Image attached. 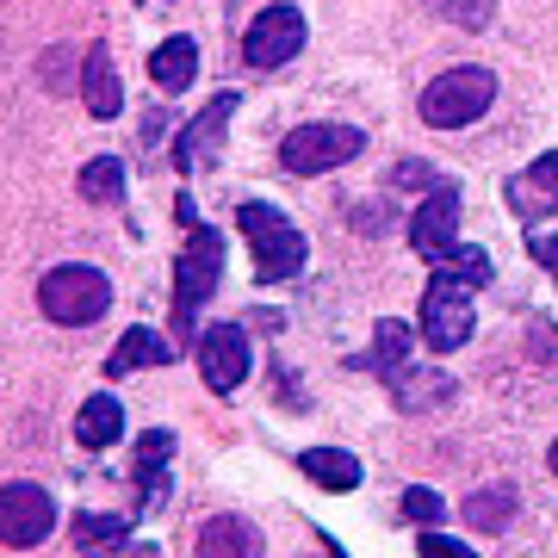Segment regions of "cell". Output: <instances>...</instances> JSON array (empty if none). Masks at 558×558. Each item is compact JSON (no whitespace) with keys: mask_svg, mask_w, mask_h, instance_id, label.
I'll return each instance as SVG.
<instances>
[{"mask_svg":"<svg viewBox=\"0 0 558 558\" xmlns=\"http://www.w3.org/2000/svg\"><path fill=\"white\" fill-rule=\"evenodd\" d=\"M236 230L248 236V248H255V279H267V286H279V279H292L304 267V255H311V242H304V230L279 205L267 199H248L236 205Z\"/></svg>","mask_w":558,"mask_h":558,"instance_id":"6da1fadb","label":"cell"},{"mask_svg":"<svg viewBox=\"0 0 558 558\" xmlns=\"http://www.w3.org/2000/svg\"><path fill=\"white\" fill-rule=\"evenodd\" d=\"M497 100V69H484V62H459L447 75H435L422 87V124H435V131H465V124H478Z\"/></svg>","mask_w":558,"mask_h":558,"instance_id":"7a4b0ae2","label":"cell"},{"mask_svg":"<svg viewBox=\"0 0 558 558\" xmlns=\"http://www.w3.org/2000/svg\"><path fill=\"white\" fill-rule=\"evenodd\" d=\"M106 304H112V286H106L100 267H87V260H69V267H50L38 279V311L62 329H87V323L106 317Z\"/></svg>","mask_w":558,"mask_h":558,"instance_id":"3957f363","label":"cell"},{"mask_svg":"<svg viewBox=\"0 0 558 558\" xmlns=\"http://www.w3.org/2000/svg\"><path fill=\"white\" fill-rule=\"evenodd\" d=\"M218 279H223V236L205 230V223H193L186 230V248L174 260V329L180 336H193L205 299L218 292Z\"/></svg>","mask_w":558,"mask_h":558,"instance_id":"277c9868","label":"cell"},{"mask_svg":"<svg viewBox=\"0 0 558 558\" xmlns=\"http://www.w3.org/2000/svg\"><path fill=\"white\" fill-rule=\"evenodd\" d=\"M472 292H478V286H465L453 267H440V274L428 279V292H422V341H428L435 354H453V348L472 341V329H478Z\"/></svg>","mask_w":558,"mask_h":558,"instance_id":"5b68a950","label":"cell"},{"mask_svg":"<svg viewBox=\"0 0 558 558\" xmlns=\"http://www.w3.org/2000/svg\"><path fill=\"white\" fill-rule=\"evenodd\" d=\"M366 149V131L360 124H299L279 137V168L286 174H329L341 161H354Z\"/></svg>","mask_w":558,"mask_h":558,"instance_id":"8992f818","label":"cell"},{"mask_svg":"<svg viewBox=\"0 0 558 558\" xmlns=\"http://www.w3.org/2000/svg\"><path fill=\"white\" fill-rule=\"evenodd\" d=\"M304 50V13L299 7H260L255 20H248V32H242V62L248 69H286V62Z\"/></svg>","mask_w":558,"mask_h":558,"instance_id":"52a82bcc","label":"cell"},{"mask_svg":"<svg viewBox=\"0 0 558 558\" xmlns=\"http://www.w3.org/2000/svg\"><path fill=\"white\" fill-rule=\"evenodd\" d=\"M193 354H199V379L218 391V398H230L242 379H248V366H255V354H248V336H242V323H211L199 341H193Z\"/></svg>","mask_w":558,"mask_h":558,"instance_id":"ba28073f","label":"cell"},{"mask_svg":"<svg viewBox=\"0 0 558 558\" xmlns=\"http://www.w3.org/2000/svg\"><path fill=\"white\" fill-rule=\"evenodd\" d=\"M50 527H57V502H50V490L44 484H7V497H0V534H7V546L13 553H25V546H38V539H50Z\"/></svg>","mask_w":558,"mask_h":558,"instance_id":"9c48e42d","label":"cell"},{"mask_svg":"<svg viewBox=\"0 0 558 558\" xmlns=\"http://www.w3.org/2000/svg\"><path fill=\"white\" fill-rule=\"evenodd\" d=\"M410 248L422 260H447L459 248V186H440L422 199V211L410 218Z\"/></svg>","mask_w":558,"mask_h":558,"instance_id":"30bf717a","label":"cell"},{"mask_svg":"<svg viewBox=\"0 0 558 558\" xmlns=\"http://www.w3.org/2000/svg\"><path fill=\"white\" fill-rule=\"evenodd\" d=\"M230 112H236V94H218L199 119H186V131L174 137V168H180V174H193V168H199V156H218Z\"/></svg>","mask_w":558,"mask_h":558,"instance_id":"8fae6325","label":"cell"},{"mask_svg":"<svg viewBox=\"0 0 558 558\" xmlns=\"http://www.w3.org/2000/svg\"><path fill=\"white\" fill-rule=\"evenodd\" d=\"M193 553L199 558H260L267 539H260V527L248 515H211L199 527V539H193Z\"/></svg>","mask_w":558,"mask_h":558,"instance_id":"7c38bea8","label":"cell"},{"mask_svg":"<svg viewBox=\"0 0 558 558\" xmlns=\"http://www.w3.org/2000/svg\"><path fill=\"white\" fill-rule=\"evenodd\" d=\"M81 100H87L94 119H119L124 112V87H119V69H112V50L106 44H94L87 62H81Z\"/></svg>","mask_w":558,"mask_h":558,"instance_id":"4fadbf2b","label":"cell"},{"mask_svg":"<svg viewBox=\"0 0 558 558\" xmlns=\"http://www.w3.org/2000/svg\"><path fill=\"white\" fill-rule=\"evenodd\" d=\"M193 75H199V44L193 38H168L149 50V87L156 94H186Z\"/></svg>","mask_w":558,"mask_h":558,"instance_id":"5bb4252c","label":"cell"},{"mask_svg":"<svg viewBox=\"0 0 558 558\" xmlns=\"http://www.w3.org/2000/svg\"><path fill=\"white\" fill-rule=\"evenodd\" d=\"M299 472L311 484H323V490H360V478H366V465L354 453H341V447H304Z\"/></svg>","mask_w":558,"mask_h":558,"instance_id":"9a60e30c","label":"cell"},{"mask_svg":"<svg viewBox=\"0 0 558 558\" xmlns=\"http://www.w3.org/2000/svg\"><path fill=\"white\" fill-rule=\"evenodd\" d=\"M161 360H174V348L156 336V329H124L119 336V348H112V360H106V373L112 379H131V373H143V366H161Z\"/></svg>","mask_w":558,"mask_h":558,"instance_id":"2e32d148","label":"cell"},{"mask_svg":"<svg viewBox=\"0 0 558 558\" xmlns=\"http://www.w3.org/2000/svg\"><path fill=\"white\" fill-rule=\"evenodd\" d=\"M75 440L81 447H112V440H124V403L112 398V391H100V398H87L81 403V416H75Z\"/></svg>","mask_w":558,"mask_h":558,"instance_id":"e0dca14e","label":"cell"},{"mask_svg":"<svg viewBox=\"0 0 558 558\" xmlns=\"http://www.w3.org/2000/svg\"><path fill=\"white\" fill-rule=\"evenodd\" d=\"M509 199L521 205V218H539V205H558V149H546L521 180H509Z\"/></svg>","mask_w":558,"mask_h":558,"instance_id":"ac0fdd59","label":"cell"},{"mask_svg":"<svg viewBox=\"0 0 558 558\" xmlns=\"http://www.w3.org/2000/svg\"><path fill=\"white\" fill-rule=\"evenodd\" d=\"M459 515L472 521L478 534H502V527L515 521V490H509V484H490V490H478V497H465Z\"/></svg>","mask_w":558,"mask_h":558,"instance_id":"d6986e66","label":"cell"},{"mask_svg":"<svg viewBox=\"0 0 558 558\" xmlns=\"http://www.w3.org/2000/svg\"><path fill=\"white\" fill-rule=\"evenodd\" d=\"M366 366H373V373H379L385 385H391V379L403 373V366H410V329H403L398 317H385V323H379V341H373Z\"/></svg>","mask_w":558,"mask_h":558,"instance_id":"ffe728a7","label":"cell"},{"mask_svg":"<svg viewBox=\"0 0 558 558\" xmlns=\"http://www.w3.org/2000/svg\"><path fill=\"white\" fill-rule=\"evenodd\" d=\"M403 410H428V403H447L453 398V379H440V373H422V366H403L398 379H391Z\"/></svg>","mask_w":558,"mask_h":558,"instance_id":"44dd1931","label":"cell"},{"mask_svg":"<svg viewBox=\"0 0 558 558\" xmlns=\"http://www.w3.org/2000/svg\"><path fill=\"white\" fill-rule=\"evenodd\" d=\"M81 199L119 205V199H124V161H112V156H94V161H87V168H81Z\"/></svg>","mask_w":558,"mask_h":558,"instance_id":"7402d4cb","label":"cell"},{"mask_svg":"<svg viewBox=\"0 0 558 558\" xmlns=\"http://www.w3.org/2000/svg\"><path fill=\"white\" fill-rule=\"evenodd\" d=\"M119 539H131V515H75L81 553H100V546H119Z\"/></svg>","mask_w":558,"mask_h":558,"instance_id":"603a6c76","label":"cell"},{"mask_svg":"<svg viewBox=\"0 0 558 558\" xmlns=\"http://www.w3.org/2000/svg\"><path fill=\"white\" fill-rule=\"evenodd\" d=\"M435 13H447L453 25H465V32H484V25L497 20V0H428Z\"/></svg>","mask_w":558,"mask_h":558,"instance_id":"cb8c5ba5","label":"cell"},{"mask_svg":"<svg viewBox=\"0 0 558 558\" xmlns=\"http://www.w3.org/2000/svg\"><path fill=\"white\" fill-rule=\"evenodd\" d=\"M75 75H81L75 50H62V44H57V50H44V57H38V81L50 87V94H69V87H75Z\"/></svg>","mask_w":558,"mask_h":558,"instance_id":"d4e9b609","label":"cell"},{"mask_svg":"<svg viewBox=\"0 0 558 558\" xmlns=\"http://www.w3.org/2000/svg\"><path fill=\"white\" fill-rule=\"evenodd\" d=\"M398 515H403V521H416V527H435V521L447 515V502H440L435 490H422V484H416V490H403Z\"/></svg>","mask_w":558,"mask_h":558,"instance_id":"484cf974","label":"cell"},{"mask_svg":"<svg viewBox=\"0 0 558 558\" xmlns=\"http://www.w3.org/2000/svg\"><path fill=\"white\" fill-rule=\"evenodd\" d=\"M447 267H453L465 286H490V279H497V267H490V255H484V248H453V255H447Z\"/></svg>","mask_w":558,"mask_h":558,"instance_id":"4316f807","label":"cell"},{"mask_svg":"<svg viewBox=\"0 0 558 558\" xmlns=\"http://www.w3.org/2000/svg\"><path fill=\"white\" fill-rule=\"evenodd\" d=\"M391 186H428V193H440V186H453L447 174H435L428 161H398V174H391Z\"/></svg>","mask_w":558,"mask_h":558,"instance_id":"83f0119b","label":"cell"},{"mask_svg":"<svg viewBox=\"0 0 558 558\" xmlns=\"http://www.w3.org/2000/svg\"><path fill=\"white\" fill-rule=\"evenodd\" d=\"M137 490H143V502L168 497V472H161V459H137Z\"/></svg>","mask_w":558,"mask_h":558,"instance_id":"f1b7e54d","label":"cell"},{"mask_svg":"<svg viewBox=\"0 0 558 558\" xmlns=\"http://www.w3.org/2000/svg\"><path fill=\"white\" fill-rule=\"evenodd\" d=\"M416 553H422V558H478V553H472V546H459V539L435 534V527H428V534L416 539Z\"/></svg>","mask_w":558,"mask_h":558,"instance_id":"f546056e","label":"cell"},{"mask_svg":"<svg viewBox=\"0 0 558 558\" xmlns=\"http://www.w3.org/2000/svg\"><path fill=\"white\" fill-rule=\"evenodd\" d=\"M137 459H174V435H168V428H149V435L137 440Z\"/></svg>","mask_w":558,"mask_h":558,"instance_id":"4dcf8cb0","label":"cell"},{"mask_svg":"<svg viewBox=\"0 0 558 558\" xmlns=\"http://www.w3.org/2000/svg\"><path fill=\"white\" fill-rule=\"evenodd\" d=\"M527 248H534V260L558 279V230H553V236H539V230H534V236H527Z\"/></svg>","mask_w":558,"mask_h":558,"instance_id":"1f68e13d","label":"cell"},{"mask_svg":"<svg viewBox=\"0 0 558 558\" xmlns=\"http://www.w3.org/2000/svg\"><path fill=\"white\" fill-rule=\"evenodd\" d=\"M161 137H168V112H149V124H143V143H149V149H156Z\"/></svg>","mask_w":558,"mask_h":558,"instance_id":"d6a6232c","label":"cell"},{"mask_svg":"<svg viewBox=\"0 0 558 558\" xmlns=\"http://www.w3.org/2000/svg\"><path fill=\"white\" fill-rule=\"evenodd\" d=\"M534 348H539V354H553V360H558V336H546V329H534Z\"/></svg>","mask_w":558,"mask_h":558,"instance_id":"836d02e7","label":"cell"},{"mask_svg":"<svg viewBox=\"0 0 558 558\" xmlns=\"http://www.w3.org/2000/svg\"><path fill=\"white\" fill-rule=\"evenodd\" d=\"M546 465H553V478H558V440H553V453H546Z\"/></svg>","mask_w":558,"mask_h":558,"instance_id":"e575fe53","label":"cell"}]
</instances>
